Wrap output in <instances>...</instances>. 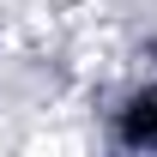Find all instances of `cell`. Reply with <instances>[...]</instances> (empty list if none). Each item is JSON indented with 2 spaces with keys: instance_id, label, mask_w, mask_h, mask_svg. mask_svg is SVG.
<instances>
[{
  "instance_id": "cell-1",
  "label": "cell",
  "mask_w": 157,
  "mask_h": 157,
  "mask_svg": "<svg viewBox=\"0 0 157 157\" xmlns=\"http://www.w3.org/2000/svg\"><path fill=\"white\" fill-rule=\"evenodd\" d=\"M115 157H157V91H139L109 127Z\"/></svg>"
},
{
  "instance_id": "cell-2",
  "label": "cell",
  "mask_w": 157,
  "mask_h": 157,
  "mask_svg": "<svg viewBox=\"0 0 157 157\" xmlns=\"http://www.w3.org/2000/svg\"><path fill=\"white\" fill-rule=\"evenodd\" d=\"M12 157H91V139L78 127H36L30 139H18Z\"/></svg>"
}]
</instances>
